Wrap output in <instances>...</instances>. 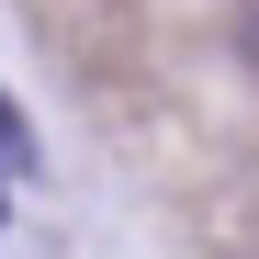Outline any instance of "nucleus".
Returning <instances> with one entry per match:
<instances>
[{"label": "nucleus", "instance_id": "obj_1", "mask_svg": "<svg viewBox=\"0 0 259 259\" xmlns=\"http://www.w3.org/2000/svg\"><path fill=\"white\" fill-rule=\"evenodd\" d=\"M226 46H237V68L259 79V0H237V23H226Z\"/></svg>", "mask_w": 259, "mask_h": 259}]
</instances>
